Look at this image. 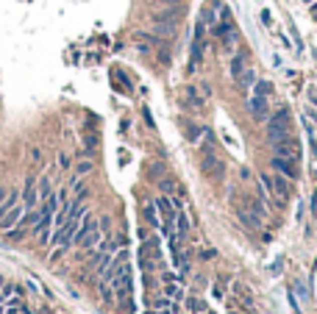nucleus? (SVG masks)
Segmentation results:
<instances>
[{
    "label": "nucleus",
    "instance_id": "nucleus-1",
    "mask_svg": "<svg viewBox=\"0 0 317 314\" xmlns=\"http://www.w3.org/2000/svg\"><path fill=\"white\" fill-rule=\"evenodd\" d=\"M86 209L81 206V200H75V203L70 206V217H67V223L59 228V234H56V256H61L67 248H70L72 242H75L78 236V228H81V220H84Z\"/></svg>",
    "mask_w": 317,
    "mask_h": 314
},
{
    "label": "nucleus",
    "instance_id": "nucleus-2",
    "mask_svg": "<svg viewBox=\"0 0 317 314\" xmlns=\"http://www.w3.org/2000/svg\"><path fill=\"white\" fill-rule=\"evenodd\" d=\"M259 184H262V189L267 192V198H273L278 206L287 203L289 192H292V187H289V178L278 176V173H262V176H259Z\"/></svg>",
    "mask_w": 317,
    "mask_h": 314
},
{
    "label": "nucleus",
    "instance_id": "nucleus-3",
    "mask_svg": "<svg viewBox=\"0 0 317 314\" xmlns=\"http://www.w3.org/2000/svg\"><path fill=\"white\" fill-rule=\"evenodd\" d=\"M292 136V120H289V109H278L275 114L267 117V139L270 145L273 142H281V139Z\"/></svg>",
    "mask_w": 317,
    "mask_h": 314
},
{
    "label": "nucleus",
    "instance_id": "nucleus-4",
    "mask_svg": "<svg viewBox=\"0 0 317 314\" xmlns=\"http://www.w3.org/2000/svg\"><path fill=\"white\" fill-rule=\"evenodd\" d=\"M200 170H203V173L212 178V181H220V178L226 176V162H220V159L215 156V150H209V153H203Z\"/></svg>",
    "mask_w": 317,
    "mask_h": 314
},
{
    "label": "nucleus",
    "instance_id": "nucleus-5",
    "mask_svg": "<svg viewBox=\"0 0 317 314\" xmlns=\"http://www.w3.org/2000/svg\"><path fill=\"white\" fill-rule=\"evenodd\" d=\"M273 153L275 156H281V159H292V162H298L300 147H298V142L289 136V139H281V142H273Z\"/></svg>",
    "mask_w": 317,
    "mask_h": 314
},
{
    "label": "nucleus",
    "instance_id": "nucleus-6",
    "mask_svg": "<svg viewBox=\"0 0 317 314\" xmlns=\"http://www.w3.org/2000/svg\"><path fill=\"white\" fill-rule=\"evenodd\" d=\"M270 97H259V95H251L248 97V111H251L253 120H267L270 117Z\"/></svg>",
    "mask_w": 317,
    "mask_h": 314
},
{
    "label": "nucleus",
    "instance_id": "nucleus-7",
    "mask_svg": "<svg viewBox=\"0 0 317 314\" xmlns=\"http://www.w3.org/2000/svg\"><path fill=\"white\" fill-rule=\"evenodd\" d=\"M273 170L278 173V176L289 178V181H295V178H298V167H295V162H292V159L273 156Z\"/></svg>",
    "mask_w": 317,
    "mask_h": 314
},
{
    "label": "nucleus",
    "instance_id": "nucleus-8",
    "mask_svg": "<svg viewBox=\"0 0 317 314\" xmlns=\"http://www.w3.org/2000/svg\"><path fill=\"white\" fill-rule=\"evenodd\" d=\"M23 214H25V206H23V203H14L12 209H9V212L3 214V217H0V228L9 231V228H14V225H20Z\"/></svg>",
    "mask_w": 317,
    "mask_h": 314
},
{
    "label": "nucleus",
    "instance_id": "nucleus-9",
    "mask_svg": "<svg viewBox=\"0 0 317 314\" xmlns=\"http://www.w3.org/2000/svg\"><path fill=\"white\" fill-rule=\"evenodd\" d=\"M25 212H31V209H39V192H36V178H28L25 181Z\"/></svg>",
    "mask_w": 317,
    "mask_h": 314
},
{
    "label": "nucleus",
    "instance_id": "nucleus-10",
    "mask_svg": "<svg viewBox=\"0 0 317 314\" xmlns=\"http://www.w3.org/2000/svg\"><path fill=\"white\" fill-rule=\"evenodd\" d=\"M184 100H186V106H192V109H203L206 95L200 92V86H186L184 89Z\"/></svg>",
    "mask_w": 317,
    "mask_h": 314
},
{
    "label": "nucleus",
    "instance_id": "nucleus-11",
    "mask_svg": "<svg viewBox=\"0 0 317 314\" xmlns=\"http://www.w3.org/2000/svg\"><path fill=\"white\" fill-rule=\"evenodd\" d=\"M178 12H181V6H167V9H162V12H156V14H153V23H170V25H178Z\"/></svg>",
    "mask_w": 317,
    "mask_h": 314
},
{
    "label": "nucleus",
    "instance_id": "nucleus-12",
    "mask_svg": "<svg viewBox=\"0 0 317 314\" xmlns=\"http://www.w3.org/2000/svg\"><path fill=\"white\" fill-rule=\"evenodd\" d=\"M234 84H237V89H240V92H248V89H251V86L256 84V73H253V67H245V70H242V75L234 81Z\"/></svg>",
    "mask_w": 317,
    "mask_h": 314
},
{
    "label": "nucleus",
    "instance_id": "nucleus-13",
    "mask_svg": "<svg viewBox=\"0 0 317 314\" xmlns=\"http://www.w3.org/2000/svg\"><path fill=\"white\" fill-rule=\"evenodd\" d=\"M240 220L248 225V228H253V231L262 228V217H259V214L253 212V209H240Z\"/></svg>",
    "mask_w": 317,
    "mask_h": 314
},
{
    "label": "nucleus",
    "instance_id": "nucleus-14",
    "mask_svg": "<svg viewBox=\"0 0 317 314\" xmlns=\"http://www.w3.org/2000/svg\"><path fill=\"white\" fill-rule=\"evenodd\" d=\"M245 67H248V56H245V53H237V56L231 59V67H228V70H231V78L237 81V78L242 75V70H245Z\"/></svg>",
    "mask_w": 317,
    "mask_h": 314
},
{
    "label": "nucleus",
    "instance_id": "nucleus-15",
    "mask_svg": "<svg viewBox=\"0 0 317 314\" xmlns=\"http://www.w3.org/2000/svg\"><path fill=\"white\" fill-rule=\"evenodd\" d=\"M253 95L270 97V95H273V84H270V81H259V78H256V84H253Z\"/></svg>",
    "mask_w": 317,
    "mask_h": 314
},
{
    "label": "nucleus",
    "instance_id": "nucleus-16",
    "mask_svg": "<svg viewBox=\"0 0 317 314\" xmlns=\"http://www.w3.org/2000/svg\"><path fill=\"white\" fill-rule=\"evenodd\" d=\"M164 295L173 297V300H181V297H184V289H178V284H173V278L167 275V289H164Z\"/></svg>",
    "mask_w": 317,
    "mask_h": 314
},
{
    "label": "nucleus",
    "instance_id": "nucleus-17",
    "mask_svg": "<svg viewBox=\"0 0 317 314\" xmlns=\"http://www.w3.org/2000/svg\"><path fill=\"white\" fill-rule=\"evenodd\" d=\"M145 217H148L150 225H159V209H156V203H148V206H145Z\"/></svg>",
    "mask_w": 317,
    "mask_h": 314
},
{
    "label": "nucleus",
    "instance_id": "nucleus-18",
    "mask_svg": "<svg viewBox=\"0 0 317 314\" xmlns=\"http://www.w3.org/2000/svg\"><path fill=\"white\" fill-rule=\"evenodd\" d=\"M186 308H189V311H203L206 303H200L197 297H189V300H186Z\"/></svg>",
    "mask_w": 317,
    "mask_h": 314
},
{
    "label": "nucleus",
    "instance_id": "nucleus-19",
    "mask_svg": "<svg viewBox=\"0 0 317 314\" xmlns=\"http://www.w3.org/2000/svg\"><path fill=\"white\" fill-rule=\"evenodd\" d=\"M89 170H92V162H81L78 164V176H86Z\"/></svg>",
    "mask_w": 317,
    "mask_h": 314
},
{
    "label": "nucleus",
    "instance_id": "nucleus-20",
    "mask_svg": "<svg viewBox=\"0 0 317 314\" xmlns=\"http://www.w3.org/2000/svg\"><path fill=\"white\" fill-rule=\"evenodd\" d=\"M156 3H159V6H181L184 0H156Z\"/></svg>",
    "mask_w": 317,
    "mask_h": 314
},
{
    "label": "nucleus",
    "instance_id": "nucleus-21",
    "mask_svg": "<svg viewBox=\"0 0 317 314\" xmlns=\"http://www.w3.org/2000/svg\"><path fill=\"white\" fill-rule=\"evenodd\" d=\"M262 23H264V25H273V14H270L267 9L262 12Z\"/></svg>",
    "mask_w": 317,
    "mask_h": 314
},
{
    "label": "nucleus",
    "instance_id": "nucleus-22",
    "mask_svg": "<svg viewBox=\"0 0 317 314\" xmlns=\"http://www.w3.org/2000/svg\"><path fill=\"white\" fill-rule=\"evenodd\" d=\"M31 162H34V164H39V162H42V153L36 150V147H34V150H31Z\"/></svg>",
    "mask_w": 317,
    "mask_h": 314
},
{
    "label": "nucleus",
    "instance_id": "nucleus-23",
    "mask_svg": "<svg viewBox=\"0 0 317 314\" xmlns=\"http://www.w3.org/2000/svg\"><path fill=\"white\" fill-rule=\"evenodd\" d=\"M173 189H175V187H173V181H162V192H167V195H170Z\"/></svg>",
    "mask_w": 317,
    "mask_h": 314
},
{
    "label": "nucleus",
    "instance_id": "nucleus-24",
    "mask_svg": "<svg viewBox=\"0 0 317 314\" xmlns=\"http://www.w3.org/2000/svg\"><path fill=\"white\" fill-rule=\"evenodd\" d=\"M59 164H61V167H64V170H67V167H70V159H67V156H64V153H61V156H59Z\"/></svg>",
    "mask_w": 317,
    "mask_h": 314
},
{
    "label": "nucleus",
    "instance_id": "nucleus-25",
    "mask_svg": "<svg viewBox=\"0 0 317 314\" xmlns=\"http://www.w3.org/2000/svg\"><path fill=\"white\" fill-rule=\"evenodd\" d=\"M0 286H3V278H0Z\"/></svg>",
    "mask_w": 317,
    "mask_h": 314
},
{
    "label": "nucleus",
    "instance_id": "nucleus-26",
    "mask_svg": "<svg viewBox=\"0 0 317 314\" xmlns=\"http://www.w3.org/2000/svg\"><path fill=\"white\" fill-rule=\"evenodd\" d=\"M306 3H314V0H306Z\"/></svg>",
    "mask_w": 317,
    "mask_h": 314
}]
</instances>
